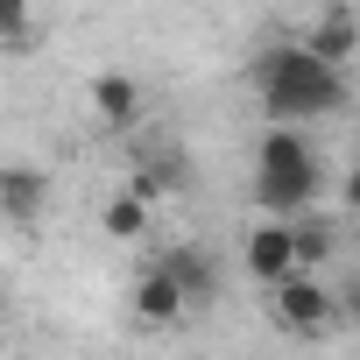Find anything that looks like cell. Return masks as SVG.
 Here are the masks:
<instances>
[{
  "label": "cell",
  "instance_id": "1",
  "mask_svg": "<svg viewBox=\"0 0 360 360\" xmlns=\"http://www.w3.org/2000/svg\"><path fill=\"white\" fill-rule=\"evenodd\" d=\"M255 92H262V113L276 127H311V120L346 106V71L318 64L304 43H276L255 57Z\"/></svg>",
  "mask_w": 360,
  "mask_h": 360
},
{
  "label": "cell",
  "instance_id": "2",
  "mask_svg": "<svg viewBox=\"0 0 360 360\" xmlns=\"http://www.w3.org/2000/svg\"><path fill=\"white\" fill-rule=\"evenodd\" d=\"M269 318H276V332H290V339H325V332L339 325V297H332L318 276H283V283L269 290Z\"/></svg>",
  "mask_w": 360,
  "mask_h": 360
},
{
  "label": "cell",
  "instance_id": "3",
  "mask_svg": "<svg viewBox=\"0 0 360 360\" xmlns=\"http://www.w3.org/2000/svg\"><path fill=\"white\" fill-rule=\"evenodd\" d=\"M318 198H325V162H304V169H255V205H262V219L318 212Z\"/></svg>",
  "mask_w": 360,
  "mask_h": 360
},
{
  "label": "cell",
  "instance_id": "4",
  "mask_svg": "<svg viewBox=\"0 0 360 360\" xmlns=\"http://www.w3.org/2000/svg\"><path fill=\"white\" fill-rule=\"evenodd\" d=\"M240 262H248V276L255 283H283V276H297V255H290V226L283 219H262V226H248V240H240Z\"/></svg>",
  "mask_w": 360,
  "mask_h": 360
},
{
  "label": "cell",
  "instance_id": "5",
  "mask_svg": "<svg viewBox=\"0 0 360 360\" xmlns=\"http://www.w3.org/2000/svg\"><path fill=\"white\" fill-rule=\"evenodd\" d=\"M169 283H176V297H184V311H205L212 297H219V262L205 255V248H169L162 262H155Z\"/></svg>",
  "mask_w": 360,
  "mask_h": 360
},
{
  "label": "cell",
  "instance_id": "6",
  "mask_svg": "<svg viewBox=\"0 0 360 360\" xmlns=\"http://www.w3.org/2000/svg\"><path fill=\"white\" fill-rule=\"evenodd\" d=\"M50 205V176L36 162H0V212L8 219H43Z\"/></svg>",
  "mask_w": 360,
  "mask_h": 360
},
{
  "label": "cell",
  "instance_id": "7",
  "mask_svg": "<svg viewBox=\"0 0 360 360\" xmlns=\"http://www.w3.org/2000/svg\"><path fill=\"white\" fill-rule=\"evenodd\" d=\"M127 304H134V325H148V332H162V325H176V318H184V297H176V283H169L162 269H141Z\"/></svg>",
  "mask_w": 360,
  "mask_h": 360
},
{
  "label": "cell",
  "instance_id": "8",
  "mask_svg": "<svg viewBox=\"0 0 360 360\" xmlns=\"http://www.w3.org/2000/svg\"><path fill=\"white\" fill-rule=\"evenodd\" d=\"M290 226V255H297V276H318L325 262H332V248H339V226L325 219V212H297V219H283Z\"/></svg>",
  "mask_w": 360,
  "mask_h": 360
},
{
  "label": "cell",
  "instance_id": "9",
  "mask_svg": "<svg viewBox=\"0 0 360 360\" xmlns=\"http://www.w3.org/2000/svg\"><path fill=\"white\" fill-rule=\"evenodd\" d=\"M92 113H99L106 127H134V120H141V85H134L127 71H99V78H92Z\"/></svg>",
  "mask_w": 360,
  "mask_h": 360
},
{
  "label": "cell",
  "instance_id": "10",
  "mask_svg": "<svg viewBox=\"0 0 360 360\" xmlns=\"http://www.w3.org/2000/svg\"><path fill=\"white\" fill-rule=\"evenodd\" d=\"M304 50H311L318 64L346 71V64H353V50H360V29H353V15H346V8H332V15H325V22L304 36Z\"/></svg>",
  "mask_w": 360,
  "mask_h": 360
},
{
  "label": "cell",
  "instance_id": "11",
  "mask_svg": "<svg viewBox=\"0 0 360 360\" xmlns=\"http://www.w3.org/2000/svg\"><path fill=\"white\" fill-rule=\"evenodd\" d=\"M304 162H318V148H311L304 127H269L255 141V169H304Z\"/></svg>",
  "mask_w": 360,
  "mask_h": 360
},
{
  "label": "cell",
  "instance_id": "12",
  "mask_svg": "<svg viewBox=\"0 0 360 360\" xmlns=\"http://www.w3.org/2000/svg\"><path fill=\"white\" fill-rule=\"evenodd\" d=\"M99 226H106L113 240H141V233H148V198H141L134 184H127V191H113V198H106V212H99Z\"/></svg>",
  "mask_w": 360,
  "mask_h": 360
},
{
  "label": "cell",
  "instance_id": "13",
  "mask_svg": "<svg viewBox=\"0 0 360 360\" xmlns=\"http://www.w3.org/2000/svg\"><path fill=\"white\" fill-rule=\"evenodd\" d=\"M0 43H8V50L36 43V8H29V0H0Z\"/></svg>",
  "mask_w": 360,
  "mask_h": 360
},
{
  "label": "cell",
  "instance_id": "14",
  "mask_svg": "<svg viewBox=\"0 0 360 360\" xmlns=\"http://www.w3.org/2000/svg\"><path fill=\"white\" fill-rule=\"evenodd\" d=\"M0 304H8V297H0Z\"/></svg>",
  "mask_w": 360,
  "mask_h": 360
}]
</instances>
